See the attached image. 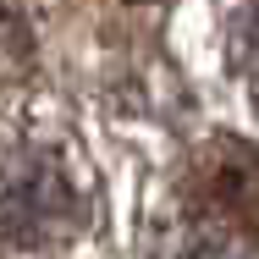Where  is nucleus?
<instances>
[{
  "instance_id": "7ed1b4c3",
  "label": "nucleus",
  "mask_w": 259,
  "mask_h": 259,
  "mask_svg": "<svg viewBox=\"0 0 259 259\" xmlns=\"http://www.w3.org/2000/svg\"><path fill=\"white\" fill-rule=\"evenodd\" d=\"M204 72L221 83V94L259 116V0H204Z\"/></svg>"
},
{
  "instance_id": "20e7f679",
  "label": "nucleus",
  "mask_w": 259,
  "mask_h": 259,
  "mask_svg": "<svg viewBox=\"0 0 259 259\" xmlns=\"http://www.w3.org/2000/svg\"><path fill=\"white\" fill-rule=\"evenodd\" d=\"M144 6H149V0H144Z\"/></svg>"
},
{
  "instance_id": "f03ea898",
  "label": "nucleus",
  "mask_w": 259,
  "mask_h": 259,
  "mask_svg": "<svg viewBox=\"0 0 259 259\" xmlns=\"http://www.w3.org/2000/svg\"><path fill=\"white\" fill-rule=\"evenodd\" d=\"M83 193L45 144H11L6 155V248H55V226H77Z\"/></svg>"
},
{
  "instance_id": "f257e3e1",
  "label": "nucleus",
  "mask_w": 259,
  "mask_h": 259,
  "mask_svg": "<svg viewBox=\"0 0 259 259\" xmlns=\"http://www.w3.org/2000/svg\"><path fill=\"white\" fill-rule=\"evenodd\" d=\"M182 215L204 226V248L259 243V149L215 138L182 177Z\"/></svg>"
}]
</instances>
